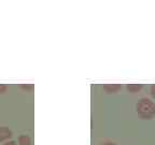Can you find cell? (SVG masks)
Returning <instances> with one entry per match:
<instances>
[{
    "mask_svg": "<svg viewBox=\"0 0 155 145\" xmlns=\"http://www.w3.org/2000/svg\"><path fill=\"white\" fill-rule=\"evenodd\" d=\"M137 113L143 119H150L155 115V103L148 98H142L136 105Z\"/></svg>",
    "mask_w": 155,
    "mask_h": 145,
    "instance_id": "1",
    "label": "cell"
},
{
    "mask_svg": "<svg viewBox=\"0 0 155 145\" xmlns=\"http://www.w3.org/2000/svg\"><path fill=\"white\" fill-rule=\"evenodd\" d=\"M104 89L109 94H115L120 89H122V85L120 84H107L104 86Z\"/></svg>",
    "mask_w": 155,
    "mask_h": 145,
    "instance_id": "2",
    "label": "cell"
},
{
    "mask_svg": "<svg viewBox=\"0 0 155 145\" xmlns=\"http://www.w3.org/2000/svg\"><path fill=\"white\" fill-rule=\"evenodd\" d=\"M11 137H12V132L9 128H7V127L0 128V141H5Z\"/></svg>",
    "mask_w": 155,
    "mask_h": 145,
    "instance_id": "3",
    "label": "cell"
},
{
    "mask_svg": "<svg viewBox=\"0 0 155 145\" xmlns=\"http://www.w3.org/2000/svg\"><path fill=\"white\" fill-rule=\"evenodd\" d=\"M127 90L129 92H133V94H136V92H138L139 90L142 89V85L141 84H128L126 86Z\"/></svg>",
    "mask_w": 155,
    "mask_h": 145,
    "instance_id": "4",
    "label": "cell"
},
{
    "mask_svg": "<svg viewBox=\"0 0 155 145\" xmlns=\"http://www.w3.org/2000/svg\"><path fill=\"white\" fill-rule=\"evenodd\" d=\"M19 145H30V138L28 135H21L18 138Z\"/></svg>",
    "mask_w": 155,
    "mask_h": 145,
    "instance_id": "5",
    "label": "cell"
},
{
    "mask_svg": "<svg viewBox=\"0 0 155 145\" xmlns=\"http://www.w3.org/2000/svg\"><path fill=\"white\" fill-rule=\"evenodd\" d=\"M5 90H7V86L5 84H0V94H3Z\"/></svg>",
    "mask_w": 155,
    "mask_h": 145,
    "instance_id": "6",
    "label": "cell"
},
{
    "mask_svg": "<svg viewBox=\"0 0 155 145\" xmlns=\"http://www.w3.org/2000/svg\"><path fill=\"white\" fill-rule=\"evenodd\" d=\"M151 95H152V97L155 99V84H153L151 86Z\"/></svg>",
    "mask_w": 155,
    "mask_h": 145,
    "instance_id": "7",
    "label": "cell"
},
{
    "mask_svg": "<svg viewBox=\"0 0 155 145\" xmlns=\"http://www.w3.org/2000/svg\"><path fill=\"white\" fill-rule=\"evenodd\" d=\"M5 145H16V143L13 142V141H10V142H7Z\"/></svg>",
    "mask_w": 155,
    "mask_h": 145,
    "instance_id": "8",
    "label": "cell"
},
{
    "mask_svg": "<svg viewBox=\"0 0 155 145\" xmlns=\"http://www.w3.org/2000/svg\"><path fill=\"white\" fill-rule=\"evenodd\" d=\"M102 145H116L115 143H113V142H106V143H104Z\"/></svg>",
    "mask_w": 155,
    "mask_h": 145,
    "instance_id": "9",
    "label": "cell"
}]
</instances>
